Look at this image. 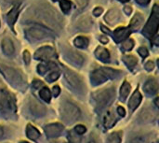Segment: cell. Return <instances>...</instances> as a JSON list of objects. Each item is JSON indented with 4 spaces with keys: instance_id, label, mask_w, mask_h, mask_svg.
<instances>
[{
    "instance_id": "cell-53",
    "label": "cell",
    "mask_w": 159,
    "mask_h": 143,
    "mask_svg": "<svg viewBox=\"0 0 159 143\" xmlns=\"http://www.w3.org/2000/svg\"><path fill=\"white\" fill-rule=\"evenodd\" d=\"M21 143H28V142H26V141H22Z\"/></svg>"
},
{
    "instance_id": "cell-43",
    "label": "cell",
    "mask_w": 159,
    "mask_h": 143,
    "mask_svg": "<svg viewBox=\"0 0 159 143\" xmlns=\"http://www.w3.org/2000/svg\"><path fill=\"white\" fill-rule=\"evenodd\" d=\"M33 84H34V86L35 88H39L41 85H43V84H42V82H41V81H34Z\"/></svg>"
},
{
    "instance_id": "cell-45",
    "label": "cell",
    "mask_w": 159,
    "mask_h": 143,
    "mask_svg": "<svg viewBox=\"0 0 159 143\" xmlns=\"http://www.w3.org/2000/svg\"><path fill=\"white\" fill-rule=\"evenodd\" d=\"M153 43L157 46H159V35L158 36H156V37L153 39Z\"/></svg>"
},
{
    "instance_id": "cell-36",
    "label": "cell",
    "mask_w": 159,
    "mask_h": 143,
    "mask_svg": "<svg viewBox=\"0 0 159 143\" xmlns=\"http://www.w3.org/2000/svg\"><path fill=\"white\" fill-rule=\"evenodd\" d=\"M47 69H48V67H47L45 65H43V64L39 65V66L37 67V70H38V73H39V74H44V73L47 71Z\"/></svg>"
},
{
    "instance_id": "cell-37",
    "label": "cell",
    "mask_w": 159,
    "mask_h": 143,
    "mask_svg": "<svg viewBox=\"0 0 159 143\" xmlns=\"http://www.w3.org/2000/svg\"><path fill=\"white\" fill-rule=\"evenodd\" d=\"M129 143H146V141L143 137H138V138H135V139L131 140V141Z\"/></svg>"
},
{
    "instance_id": "cell-47",
    "label": "cell",
    "mask_w": 159,
    "mask_h": 143,
    "mask_svg": "<svg viewBox=\"0 0 159 143\" xmlns=\"http://www.w3.org/2000/svg\"><path fill=\"white\" fill-rule=\"evenodd\" d=\"M102 30L103 31V32H105V33H107V34H111V32H110V30L109 29H107V28H105L103 25H102Z\"/></svg>"
},
{
    "instance_id": "cell-21",
    "label": "cell",
    "mask_w": 159,
    "mask_h": 143,
    "mask_svg": "<svg viewBox=\"0 0 159 143\" xmlns=\"http://www.w3.org/2000/svg\"><path fill=\"white\" fill-rule=\"evenodd\" d=\"M27 136H28L29 139L34 141V140H36L37 138H39L40 134H39V132L37 131L36 128H34V127L33 126H31V125H28V126H27Z\"/></svg>"
},
{
    "instance_id": "cell-29",
    "label": "cell",
    "mask_w": 159,
    "mask_h": 143,
    "mask_svg": "<svg viewBox=\"0 0 159 143\" xmlns=\"http://www.w3.org/2000/svg\"><path fill=\"white\" fill-rule=\"evenodd\" d=\"M71 59L75 63V64H78V65H81L82 64V62H83V58H82V56L80 55V54H78V53H76V52H72V54H71Z\"/></svg>"
},
{
    "instance_id": "cell-1",
    "label": "cell",
    "mask_w": 159,
    "mask_h": 143,
    "mask_svg": "<svg viewBox=\"0 0 159 143\" xmlns=\"http://www.w3.org/2000/svg\"><path fill=\"white\" fill-rule=\"evenodd\" d=\"M159 26V5H155L152 10L150 19L143 28V35L147 37H153L158 29Z\"/></svg>"
},
{
    "instance_id": "cell-44",
    "label": "cell",
    "mask_w": 159,
    "mask_h": 143,
    "mask_svg": "<svg viewBox=\"0 0 159 143\" xmlns=\"http://www.w3.org/2000/svg\"><path fill=\"white\" fill-rule=\"evenodd\" d=\"M124 10H125L126 14H128V15H129V14L131 13V7H129V6L125 7H124Z\"/></svg>"
},
{
    "instance_id": "cell-11",
    "label": "cell",
    "mask_w": 159,
    "mask_h": 143,
    "mask_svg": "<svg viewBox=\"0 0 159 143\" xmlns=\"http://www.w3.org/2000/svg\"><path fill=\"white\" fill-rule=\"evenodd\" d=\"M114 38L116 42H120L122 40H124L125 38H127L129 34H130V29L129 28H125V27H119L117 28L115 32H114Z\"/></svg>"
},
{
    "instance_id": "cell-33",
    "label": "cell",
    "mask_w": 159,
    "mask_h": 143,
    "mask_svg": "<svg viewBox=\"0 0 159 143\" xmlns=\"http://www.w3.org/2000/svg\"><path fill=\"white\" fill-rule=\"evenodd\" d=\"M76 5L79 9H82L88 5V0H76Z\"/></svg>"
},
{
    "instance_id": "cell-28",
    "label": "cell",
    "mask_w": 159,
    "mask_h": 143,
    "mask_svg": "<svg viewBox=\"0 0 159 143\" xmlns=\"http://www.w3.org/2000/svg\"><path fill=\"white\" fill-rule=\"evenodd\" d=\"M60 6H61L62 11L67 13L71 8V2L69 0H61V3H60Z\"/></svg>"
},
{
    "instance_id": "cell-16",
    "label": "cell",
    "mask_w": 159,
    "mask_h": 143,
    "mask_svg": "<svg viewBox=\"0 0 159 143\" xmlns=\"http://www.w3.org/2000/svg\"><path fill=\"white\" fill-rule=\"evenodd\" d=\"M95 55L96 57L104 62V63H107L110 59V54H109V52L105 49V48H102V47H98L97 50L95 51Z\"/></svg>"
},
{
    "instance_id": "cell-39",
    "label": "cell",
    "mask_w": 159,
    "mask_h": 143,
    "mask_svg": "<svg viewBox=\"0 0 159 143\" xmlns=\"http://www.w3.org/2000/svg\"><path fill=\"white\" fill-rule=\"evenodd\" d=\"M102 11H103V9H102V7H96V8L93 10V14H94L95 16H100V15L102 13Z\"/></svg>"
},
{
    "instance_id": "cell-55",
    "label": "cell",
    "mask_w": 159,
    "mask_h": 143,
    "mask_svg": "<svg viewBox=\"0 0 159 143\" xmlns=\"http://www.w3.org/2000/svg\"><path fill=\"white\" fill-rule=\"evenodd\" d=\"M158 143H159V142H158Z\"/></svg>"
},
{
    "instance_id": "cell-50",
    "label": "cell",
    "mask_w": 159,
    "mask_h": 143,
    "mask_svg": "<svg viewBox=\"0 0 159 143\" xmlns=\"http://www.w3.org/2000/svg\"><path fill=\"white\" fill-rule=\"evenodd\" d=\"M120 1H122V2H126V1H129V0H120Z\"/></svg>"
},
{
    "instance_id": "cell-54",
    "label": "cell",
    "mask_w": 159,
    "mask_h": 143,
    "mask_svg": "<svg viewBox=\"0 0 159 143\" xmlns=\"http://www.w3.org/2000/svg\"><path fill=\"white\" fill-rule=\"evenodd\" d=\"M54 1H56V0H54Z\"/></svg>"
},
{
    "instance_id": "cell-2",
    "label": "cell",
    "mask_w": 159,
    "mask_h": 143,
    "mask_svg": "<svg viewBox=\"0 0 159 143\" xmlns=\"http://www.w3.org/2000/svg\"><path fill=\"white\" fill-rule=\"evenodd\" d=\"M118 75V72L106 67H101L99 69H96L91 74V81L94 84H101L104 81H106L109 79H114Z\"/></svg>"
},
{
    "instance_id": "cell-17",
    "label": "cell",
    "mask_w": 159,
    "mask_h": 143,
    "mask_svg": "<svg viewBox=\"0 0 159 143\" xmlns=\"http://www.w3.org/2000/svg\"><path fill=\"white\" fill-rule=\"evenodd\" d=\"M2 48L3 52L7 55H12L14 53V45L9 38H5L2 41Z\"/></svg>"
},
{
    "instance_id": "cell-3",
    "label": "cell",
    "mask_w": 159,
    "mask_h": 143,
    "mask_svg": "<svg viewBox=\"0 0 159 143\" xmlns=\"http://www.w3.org/2000/svg\"><path fill=\"white\" fill-rule=\"evenodd\" d=\"M114 98V90L113 89H104L102 90L101 92H98L95 96L96 103L98 109L102 110L108 106Z\"/></svg>"
},
{
    "instance_id": "cell-8",
    "label": "cell",
    "mask_w": 159,
    "mask_h": 143,
    "mask_svg": "<svg viewBox=\"0 0 159 143\" xmlns=\"http://www.w3.org/2000/svg\"><path fill=\"white\" fill-rule=\"evenodd\" d=\"M65 78H66L68 83H69L72 87H74V88H75V89L81 88V86H82V81H81L80 78H79L75 73L72 72V71L69 70V69H65Z\"/></svg>"
},
{
    "instance_id": "cell-51",
    "label": "cell",
    "mask_w": 159,
    "mask_h": 143,
    "mask_svg": "<svg viewBox=\"0 0 159 143\" xmlns=\"http://www.w3.org/2000/svg\"><path fill=\"white\" fill-rule=\"evenodd\" d=\"M89 143H95V142H94L93 141H89Z\"/></svg>"
},
{
    "instance_id": "cell-22",
    "label": "cell",
    "mask_w": 159,
    "mask_h": 143,
    "mask_svg": "<svg viewBox=\"0 0 159 143\" xmlns=\"http://www.w3.org/2000/svg\"><path fill=\"white\" fill-rule=\"evenodd\" d=\"M141 117H142L143 121H144V122H151L155 119V114L152 111L145 109L142 111Z\"/></svg>"
},
{
    "instance_id": "cell-5",
    "label": "cell",
    "mask_w": 159,
    "mask_h": 143,
    "mask_svg": "<svg viewBox=\"0 0 159 143\" xmlns=\"http://www.w3.org/2000/svg\"><path fill=\"white\" fill-rule=\"evenodd\" d=\"M61 114H62V117L66 121L71 122V121H75V120L79 118L80 111L75 105H74V104H72L70 102H66L62 106Z\"/></svg>"
},
{
    "instance_id": "cell-23",
    "label": "cell",
    "mask_w": 159,
    "mask_h": 143,
    "mask_svg": "<svg viewBox=\"0 0 159 143\" xmlns=\"http://www.w3.org/2000/svg\"><path fill=\"white\" fill-rule=\"evenodd\" d=\"M129 91H130V85L129 83H128L127 81H125L121 87V90H120V97H121V100H125L129 94Z\"/></svg>"
},
{
    "instance_id": "cell-27",
    "label": "cell",
    "mask_w": 159,
    "mask_h": 143,
    "mask_svg": "<svg viewBox=\"0 0 159 143\" xmlns=\"http://www.w3.org/2000/svg\"><path fill=\"white\" fill-rule=\"evenodd\" d=\"M40 96H41V98L44 99L46 102H49V101H50V97H51L50 91H49L47 87L42 88L41 91H40Z\"/></svg>"
},
{
    "instance_id": "cell-20",
    "label": "cell",
    "mask_w": 159,
    "mask_h": 143,
    "mask_svg": "<svg viewBox=\"0 0 159 143\" xmlns=\"http://www.w3.org/2000/svg\"><path fill=\"white\" fill-rule=\"evenodd\" d=\"M92 25V22L89 17H84L83 19H81L78 22V29L80 30H89Z\"/></svg>"
},
{
    "instance_id": "cell-35",
    "label": "cell",
    "mask_w": 159,
    "mask_h": 143,
    "mask_svg": "<svg viewBox=\"0 0 159 143\" xmlns=\"http://www.w3.org/2000/svg\"><path fill=\"white\" fill-rule=\"evenodd\" d=\"M144 67H145V69H146L147 71H151V70H153V69H154V67H155V64H154V62H153V61H148V62L145 64Z\"/></svg>"
},
{
    "instance_id": "cell-31",
    "label": "cell",
    "mask_w": 159,
    "mask_h": 143,
    "mask_svg": "<svg viewBox=\"0 0 159 143\" xmlns=\"http://www.w3.org/2000/svg\"><path fill=\"white\" fill-rule=\"evenodd\" d=\"M59 76H60V73L59 72H52L51 74L48 75V77L47 78V80H48V81L52 82V81H55L59 78Z\"/></svg>"
},
{
    "instance_id": "cell-15",
    "label": "cell",
    "mask_w": 159,
    "mask_h": 143,
    "mask_svg": "<svg viewBox=\"0 0 159 143\" xmlns=\"http://www.w3.org/2000/svg\"><path fill=\"white\" fill-rule=\"evenodd\" d=\"M118 20H119V11L116 8L110 9L105 15V21L110 24L116 23Z\"/></svg>"
},
{
    "instance_id": "cell-32",
    "label": "cell",
    "mask_w": 159,
    "mask_h": 143,
    "mask_svg": "<svg viewBox=\"0 0 159 143\" xmlns=\"http://www.w3.org/2000/svg\"><path fill=\"white\" fill-rule=\"evenodd\" d=\"M138 52H139V54H140L142 57H143V58L148 56V51H147V49L144 48V47H141V48L138 50Z\"/></svg>"
},
{
    "instance_id": "cell-6",
    "label": "cell",
    "mask_w": 159,
    "mask_h": 143,
    "mask_svg": "<svg viewBox=\"0 0 159 143\" xmlns=\"http://www.w3.org/2000/svg\"><path fill=\"white\" fill-rule=\"evenodd\" d=\"M13 108V101L7 92L0 90V111H7Z\"/></svg>"
},
{
    "instance_id": "cell-4",
    "label": "cell",
    "mask_w": 159,
    "mask_h": 143,
    "mask_svg": "<svg viewBox=\"0 0 159 143\" xmlns=\"http://www.w3.org/2000/svg\"><path fill=\"white\" fill-rule=\"evenodd\" d=\"M26 36L32 39H42L50 35V31L41 25H33L28 27L26 30Z\"/></svg>"
},
{
    "instance_id": "cell-41",
    "label": "cell",
    "mask_w": 159,
    "mask_h": 143,
    "mask_svg": "<svg viewBox=\"0 0 159 143\" xmlns=\"http://www.w3.org/2000/svg\"><path fill=\"white\" fill-rule=\"evenodd\" d=\"M117 112H118V114L121 115V116H125V115H126V111H125V109L122 108V107H118V108H117Z\"/></svg>"
},
{
    "instance_id": "cell-13",
    "label": "cell",
    "mask_w": 159,
    "mask_h": 143,
    "mask_svg": "<svg viewBox=\"0 0 159 143\" xmlns=\"http://www.w3.org/2000/svg\"><path fill=\"white\" fill-rule=\"evenodd\" d=\"M19 12H20V6L17 5V6H15V7L7 13V20L8 24H9L11 27H13V25H14V23H15V22H16V20H17V17H18V15H19Z\"/></svg>"
},
{
    "instance_id": "cell-30",
    "label": "cell",
    "mask_w": 159,
    "mask_h": 143,
    "mask_svg": "<svg viewBox=\"0 0 159 143\" xmlns=\"http://www.w3.org/2000/svg\"><path fill=\"white\" fill-rule=\"evenodd\" d=\"M133 46H134V41L132 39H128V40H126L123 43V49L125 51H130V50H132Z\"/></svg>"
},
{
    "instance_id": "cell-14",
    "label": "cell",
    "mask_w": 159,
    "mask_h": 143,
    "mask_svg": "<svg viewBox=\"0 0 159 143\" xmlns=\"http://www.w3.org/2000/svg\"><path fill=\"white\" fill-rule=\"evenodd\" d=\"M141 101H142V95H141V93L138 90H136L135 93L132 95V96L129 99V107L130 108L131 111H134L140 105Z\"/></svg>"
},
{
    "instance_id": "cell-7",
    "label": "cell",
    "mask_w": 159,
    "mask_h": 143,
    "mask_svg": "<svg viewBox=\"0 0 159 143\" xmlns=\"http://www.w3.org/2000/svg\"><path fill=\"white\" fill-rule=\"evenodd\" d=\"M0 68H1V71L4 73V75L6 76V78L9 81H11L12 83H17V82L21 81V77L14 69H11L9 67H6L3 66H0Z\"/></svg>"
},
{
    "instance_id": "cell-26",
    "label": "cell",
    "mask_w": 159,
    "mask_h": 143,
    "mask_svg": "<svg viewBox=\"0 0 159 143\" xmlns=\"http://www.w3.org/2000/svg\"><path fill=\"white\" fill-rule=\"evenodd\" d=\"M121 142V133L115 132L111 134L107 140V143H120Z\"/></svg>"
},
{
    "instance_id": "cell-24",
    "label": "cell",
    "mask_w": 159,
    "mask_h": 143,
    "mask_svg": "<svg viewBox=\"0 0 159 143\" xmlns=\"http://www.w3.org/2000/svg\"><path fill=\"white\" fill-rule=\"evenodd\" d=\"M75 45L77 48H86L89 45V39L85 37H78L75 39Z\"/></svg>"
},
{
    "instance_id": "cell-18",
    "label": "cell",
    "mask_w": 159,
    "mask_h": 143,
    "mask_svg": "<svg viewBox=\"0 0 159 143\" xmlns=\"http://www.w3.org/2000/svg\"><path fill=\"white\" fill-rule=\"evenodd\" d=\"M143 22V16L141 13H137L133 17V19L130 22V29H132V30L139 29V27L142 25Z\"/></svg>"
},
{
    "instance_id": "cell-38",
    "label": "cell",
    "mask_w": 159,
    "mask_h": 143,
    "mask_svg": "<svg viewBox=\"0 0 159 143\" xmlns=\"http://www.w3.org/2000/svg\"><path fill=\"white\" fill-rule=\"evenodd\" d=\"M23 59H24L26 64H29V62H30V53L27 51H24V52H23Z\"/></svg>"
},
{
    "instance_id": "cell-49",
    "label": "cell",
    "mask_w": 159,
    "mask_h": 143,
    "mask_svg": "<svg viewBox=\"0 0 159 143\" xmlns=\"http://www.w3.org/2000/svg\"><path fill=\"white\" fill-rule=\"evenodd\" d=\"M3 134H4V131H3V128H2V127L0 126V138H1L2 136H3Z\"/></svg>"
},
{
    "instance_id": "cell-52",
    "label": "cell",
    "mask_w": 159,
    "mask_h": 143,
    "mask_svg": "<svg viewBox=\"0 0 159 143\" xmlns=\"http://www.w3.org/2000/svg\"><path fill=\"white\" fill-rule=\"evenodd\" d=\"M157 65H158V67H159V59L157 60Z\"/></svg>"
},
{
    "instance_id": "cell-46",
    "label": "cell",
    "mask_w": 159,
    "mask_h": 143,
    "mask_svg": "<svg viewBox=\"0 0 159 143\" xmlns=\"http://www.w3.org/2000/svg\"><path fill=\"white\" fill-rule=\"evenodd\" d=\"M100 38H101V41H102V43H107V42H108V38L105 37H101Z\"/></svg>"
},
{
    "instance_id": "cell-9",
    "label": "cell",
    "mask_w": 159,
    "mask_h": 143,
    "mask_svg": "<svg viewBox=\"0 0 159 143\" xmlns=\"http://www.w3.org/2000/svg\"><path fill=\"white\" fill-rule=\"evenodd\" d=\"M54 54L55 52L51 47H43L39 49L37 52H35L34 57L35 59H39V60H47L51 58Z\"/></svg>"
},
{
    "instance_id": "cell-34",
    "label": "cell",
    "mask_w": 159,
    "mask_h": 143,
    "mask_svg": "<svg viewBox=\"0 0 159 143\" xmlns=\"http://www.w3.org/2000/svg\"><path fill=\"white\" fill-rule=\"evenodd\" d=\"M75 131L77 134L82 135V134H84V133L86 132V127H85L84 126H75Z\"/></svg>"
},
{
    "instance_id": "cell-10",
    "label": "cell",
    "mask_w": 159,
    "mask_h": 143,
    "mask_svg": "<svg viewBox=\"0 0 159 143\" xmlns=\"http://www.w3.org/2000/svg\"><path fill=\"white\" fill-rule=\"evenodd\" d=\"M63 130V126L60 124H52V125H48L45 127V131L46 134L49 137V138H55L61 135V133Z\"/></svg>"
},
{
    "instance_id": "cell-12",
    "label": "cell",
    "mask_w": 159,
    "mask_h": 143,
    "mask_svg": "<svg viewBox=\"0 0 159 143\" xmlns=\"http://www.w3.org/2000/svg\"><path fill=\"white\" fill-rule=\"evenodd\" d=\"M143 89L149 95H156L158 92L159 85L156 80H149L145 82Z\"/></svg>"
},
{
    "instance_id": "cell-42",
    "label": "cell",
    "mask_w": 159,
    "mask_h": 143,
    "mask_svg": "<svg viewBox=\"0 0 159 143\" xmlns=\"http://www.w3.org/2000/svg\"><path fill=\"white\" fill-rule=\"evenodd\" d=\"M136 1L140 5H148L150 2V0H136Z\"/></svg>"
},
{
    "instance_id": "cell-40",
    "label": "cell",
    "mask_w": 159,
    "mask_h": 143,
    "mask_svg": "<svg viewBox=\"0 0 159 143\" xmlns=\"http://www.w3.org/2000/svg\"><path fill=\"white\" fill-rule=\"evenodd\" d=\"M60 92H61V89L59 86H54L53 87V95L54 96H58L60 95Z\"/></svg>"
},
{
    "instance_id": "cell-25",
    "label": "cell",
    "mask_w": 159,
    "mask_h": 143,
    "mask_svg": "<svg viewBox=\"0 0 159 143\" xmlns=\"http://www.w3.org/2000/svg\"><path fill=\"white\" fill-rule=\"evenodd\" d=\"M123 61L126 63V65L129 67L132 68L136 64H137V58L133 55H127L123 57Z\"/></svg>"
},
{
    "instance_id": "cell-48",
    "label": "cell",
    "mask_w": 159,
    "mask_h": 143,
    "mask_svg": "<svg viewBox=\"0 0 159 143\" xmlns=\"http://www.w3.org/2000/svg\"><path fill=\"white\" fill-rule=\"evenodd\" d=\"M155 104H156V106H157V108H159V97L155 99Z\"/></svg>"
},
{
    "instance_id": "cell-19",
    "label": "cell",
    "mask_w": 159,
    "mask_h": 143,
    "mask_svg": "<svg viewBox=\"0 0 159 143\" xmlns=\"http://www.w3.org/2000/svg\"><path fill=\"white\" fill-rule=\"evenodd\" d=\"M116 121V119L115 115L112 112H107V114L104 116V119H103L104 126L106 128H111L115 126Z\"/></svg>"
}]
</instances>
